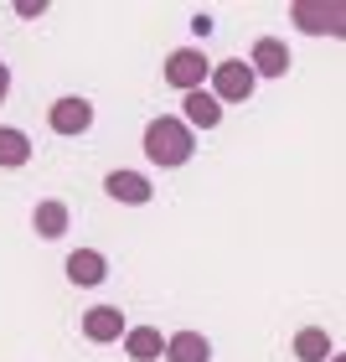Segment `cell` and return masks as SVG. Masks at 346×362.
Returning <instances> with one entry per match:
<instances>
[{
	"mask_svg": "<svg viewBox=\"0 0 346 362\" xmlns=\"http://www.w3.org/2000/svg\"><path fill=\"white\" fill-rule=\"evenodd\" d=\"M145 156H150L160 171H176V166H186V160L196 156V140H191V129L181 119L160 114V119L145 124Z\"/></svg>",
	"mask_w": 346,
	"mask_h": 362,
	"instance_id": "1",
	"label": "cell"
},
{
	"mask_svg": "<svg viewBox=\"0 0 346 362\" xmlns=\"http://www.w3.org/2000/svg\"><path fill=\"white\" fill-rule=\"evenodd\" d=\"M207 83H212L207 93L217 98V104H243V98H253L258 78L249 73V62H243V57H227V62H217V68L207 73Z\"/></svg>",
	"mask_w": 346,
	"mask_h": 362,
	"instance_id": "2",
	"label": "cell"
},
{
	"mask_svg": "<svg viewBox=\"0 0 346 362\" xmlns=\"http://www.w3.org/2000/svg\"><path fill=\"white\" fill-rule=\"evenodd\" d=\"M207 73H212V62L196 52V47H181V52L166 57V83L176 93H196V88H207Z\"/></svg>",
	"mask_w": 346,
	"mask_h": 362,
	"instance_id": "3",
	"label": "cell"
},
{
	"mask_svg": "<svg viewBox=\"0 0 346 362\" xmlns=\"http://www.w3.org/2000/svg\"><path fill=\"white\" fill-rule=\"evenodd\" d=\"M47 124H52L57 135H83V129L93 124V104H88V98H78V93L52 98V109H47Z\"/></svg>",
	"mask_w": 346,
	"mask_h": 362,
	"instance_id": "4",
	"label": "cell"
},
{
	"mask_svg": "<svg viewBox=\"0 0 346 362\" xmlns=\"http://www.w3.org/2000/svg\"><path fill=\"white\" fill-rule=\"evenodd\" d=\"M83 337L98 341V347L119 341V337H124V310H119V305H88V310H83Z\"/></svg>",
	"mask_w": 346,
	"mask_h": 362,
	"instance_id": "5",
	"label": "cell"
},
{
	"mask_svg": "<svg viewBox=\"0 0 346 362\" xmlns=\"http://www.w3.org/2000/svg\"><path fill=\"white\" fill-rule=\"evenodd\" d=\"M249 73L253 78H285L290 73V47L279 37H258L253 42V57H249Z\"/></svg>",
	"mask_w": 346,
	"mask_h": 362,
	"instance_id": "6",
	"label": "cell"
},
{
	"mask_svg": "<svg viewBox=\"0 0 346 362\" xmlns=\"http://www.w3.org/2000/svg\"><path fill=\"white\" fill-rule=\"evenodd\" d=\"M104 192L114 197V202H124V207H145V202L155 197V187H150L140 171H109V176H104Z\"/></svg>",
	"mask_w": 346,
	"mask_h": 362,
	"instance_id": "7",
	"label": "cell"
},
{
	"mask_svg": "<svg viewBox=\"0 0 346 362\" xmlns=\"http://www.w3.org/2000/svg\"><path fill=\"white\" fill-rule=\"evenodd\" d=\"M181 124H186V129H217L222 124V104L207 88H196V93L181 98Z\"/></svg>",
	"mask_w": 346,
	"mask_h": 362,
	"instance_id": "8",
	"label": "cell"
},
{
	"mask_svg": "<svg viewBox=\"0 0 346 362\" xmlns=\"http://www.w3.org/2000/svg\"><path fill=\"white\" fill-rule=\"evenodd\" d=\"M68 279H73V285H83V290L104 285V279H109V259L98 249H73L68 254Z\"/></svg>",
	"mask_w": 346,
	"mask_h": 362,
	"instance_id": "9",
	"label": "cell"
},
{
	"mask_svg": "<svg viewBox=\"0 0 346 362\" xmlns=\"http://www.w3.org/2000/svg\"><path fill=\"white\" fill-rule=\"evenodd\" d=\"M294 26H300V31H331V37H341L346 16H341V6H310V0H300V6H294Z\"/></svg>",
	"mask_w": 346,
	"mask_h": 362,
	"instance_id": "10",
	"label": "cell"
},
{
	"mask_svg": "<svg viewBox=\"0 0 346 362\" xmlns=\"http://www.w3.org/2000/svg\"><path fill=\"white\" fill-rule=\"evenodd\" d=\"M294 357L300 362H331L336 357L331 332H326V326H300V332H294Z\"/></svg>",
	"mask_w": 346,
	"mask_h": 362,
	"instance_id": "11",
	"label": "cell"
},
{
	"mask_svg": "<svg viewBox=\"0 0 346 362\" xmlns=\"http://www.w3.org/2000/svg\"><path fill=\"white\" fill-rule=\"evenodd\" d=\"M124 352L135 362H160V352H166V337L155 332V326H124Z\"/></svg>",
	"mask_w": 346,
	"mask_h": 362,
	"instance_id": "12",
	"label": "cell"
},
{
	"mask_svg": "<svg viewBox=\"0 0 346 362\" xmlns=\"http://www.w3.org/2000/svg\"><path fill=\"white\" fill-rule=\"evenodd\" d=\"M166 362H212V341L202 332H176L166 337V352H160Z\"/></svg>",
	"mask_w": 346,
	"mask_h": 362,
	"instance_id": "13",
	"label": "cell"
},
{
	"mask_svg": "<svg viewBox=\"0 0 346 362\" xmlns=\"http://www.w3.org/2000/svg\"><path fill=\"white\" fill-rule=\"evenodd\" d=\"M31 228H37V238H62L68 233V202H57V197L37 202L31 207Z\"/></svg>",
	"mask_w": 346,
	"mask_h": 362,
	"instance_id": "14",
	"label": "cell"
},
{
	"mask_svg": "<svg viewBox=\"0 0 346 362\" xmlns=\"http://www.w3.org/2000/svg\"><path fill=\"white\" fill-rule=\"evenodd\" d=\"M31 160V140L16 124H0V171H21Z\"/></svg>",
	"mask_w": 346,
	"mask_h": 362,
	"instance_id": "15",
	"label": "cell"
},
{
	"mask_svg": "<svg viewBox=\"0 0 346 362\" xmlns=\"http://www.w3.org/2000/svg\"><path fill=\"white\" fill-rule=\"evenodd\" d=\"M47 6H42V0H21V6H16V16H26V21H37V16H42Z\"/></svg>",
	"mask_w": 346,
	"mask_h": 362,
	"instance_id": "16",
	"label": "cell"
},
{
	"mask_svg": "<svg viewBox=\"0 0 346 362\" xmlns=\"http://www.w3.org/2000/svg\"><path fill=\"white\" fill-rule=\"evenodd\" d=\"M6 93H11V68L0 62V104H6Z\"/></svg>",
	"mask_w": 346,
	"mask_h": 362,
	"instance_id": "17",
	"label": "cell"
}]
</instances>
